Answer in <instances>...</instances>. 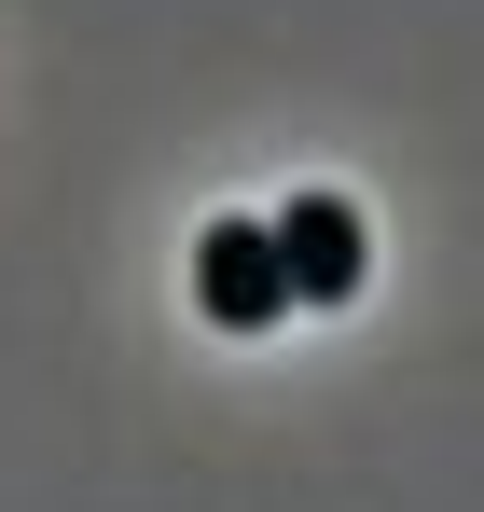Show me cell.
I'll list each match as a JSON object with an SVG mask.
<instances>
[{
	"label": "cell",
	"mask_w": 484,
	"mask_h": 512,
	"mask_svg": "<svg viewBox=\"0 0 484 512\" xmlns=\"http://www.w3.org/2000/svg\"><path fill=\"white\" fill-rule=\"evenodd\" d=\"M263 236H277L291 305H346V291H360V208H346V194H291Z\"/></svg>",
	"instance_id": "6da1fadb"
},
{
	"label": "cell",
	"mask_w": 484,
	"mask_h": 512,
	"mask_svg": "<svg viewBox=\"0 0 484 512\" xmlns=\"http://www.w3.org/2000/svg\"><path fill=\"white\" fill-rule=\"evenodd\" d=\"M194 291H208L222 333H277V319H291V277H277V236H263V222H208Z\"/></svg>",
	"instance_id": "7a4b0ae2"
}]
</instances>
